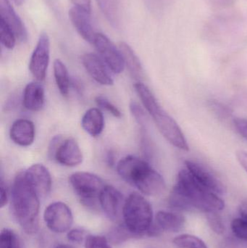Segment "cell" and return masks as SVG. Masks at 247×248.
Segmentation results:
<instances>
[{"label": "cell", "mask_w": 247, "mask_h": 248, "mask_svg": "<svg viewBox=\"0 0 247 248\" xmlns=\"http://www.w3.org/2000/svg\"><path fill=\"white\" fill-rule=\"evenodd\" d=\"M170 207L175 211L219 212L225 202L218 195L202 185L187 169L178 173L176 183L168 199Z\"/></svg>", "instance_id": "cell-1"}, {"label": "cell", "mask_w": 247, "mask_h": 248, "mask_svg": "<svg viewBox=\"0 0 247 248\" xmlns=\"http://www.w3.org/2000/svg\"><path fill=\"white\" fill-rule=\"evenodd\" d=\"M39 199L26 171L20 172L13 182L11 206L15 218L26 234H33L39 230Z\"/></svg>", "instance_id": "cell-2"}, {"label": "cell", "mask_w": 247, "mask_h": 248, "mask_svg": "<svg viewBox=\"0 0 247 248\" xmlns=\"http://www.w3.org/2000/svg\"><path fill=\"white\" fill-rule=\"evenodd\" d=\"M134 89L161 134L174 147L185 151L189 150L188 143L179 125L161 107L149 87L138 82L134 84Z\"/></svg>", "instance_id": "cell-3"}, {"label": "cell", "mask_w": 247, "mask_h": 248, "mask_svg": "<svg viewBox=\"0 0 247 248\" xmlns=\"http://www.w3.org/2000/svg\"><path fill=\"white\" fill-rule=\"evenodd\" d=\"M124 225L135 237L148 236L152 226L153 211L150 203L137 192L131 194L125 201L123 210Z\"/></svg>", "instance_id": "cell-4"}, {"label": "cell", "mask_w": 247, "mask_h": 248, "mask_svg": "<svg viewBox=\"0 0 247 248\" xmlns=\"http://www.w3.org/2000/svg\"><path fill=\"white\" fill-rule=\"evenodd\" d=\"M69 182L84 205L93 208L100 205V194L106 186L101 178L88 172H76L70 176Z\"/></svg>", "instance_id": "cell-5"}, {"label": "cell", "mask_w": 247, "mask_h": 248, "mask_svg": "<svg viewBox=\"0 0 247 248\" xmlns=\"http://www.w3.org/2000/svg\"><path fill=\"white\" fill-rule=\"evenodd\" d=\"M46 227L55 233L69 232L73 223L71 208L62 202H55L46 207L44 214Z\"/></svg>", "instance_id": "cell-6"}, {"label": "cell", "mask_w": 247, "mask_h": 248, "mask_svg": "<svg viewBox=\"0 0 247 248\" xmlns=\"http://www.w3.org/2000/svg\"><path fill=\"white\" fill-rule=\"evenodd\" d=\"M93 45L109 69L115 74L123 72L126 65L123 55L105 35L97 33Z\"/></svg>", "instance_id": "cell-7"}, {"label": "cell", "mask_w": 247, "mask_h": 248, "mask_svg": "<svg viewBox=\"0 0 247 248\" xmlns=\"http://www.w3.org/2000/svg\"><path fill=\"white\" fill-rule=\"evenodd\" d=\"M50 58V41L46 33L39 36L36 48L29 62V70L33 77L39 81L46 78Z\"/></svg>", "instance_id": "cell-8"}, {"label": "cell", "mask_w": 247, "mask_h": 248, "mask_svg": "<svg viewBox=\"0 0 247 248\" xmlns=\"http://www.w3.org/2000/svg\"><path fill=\"white\" fill-rule=\"evenodd\" d=\"M151 169L152 167L147 162L133 155L123 157L116 168L119 176L134 186H137Z\"/></svg>", "instance_id": "cell-9"}, {"label": "cell", "mask_w": 247, "mask_h": 248, "mask_svg": "<svg viewBox=\"0 0 247 248\" xmlns=\"http://www.w3.org/2000/svg\"><path fill=\"white\" fill-rule=\"evenodd\" d=\"M125 201L123 196L117 189L106 185L100 196V206L112 221L118 219L123 215Z\"/></svg>", "instance_id": "cell-10"}, {"label": "cell", "mask_w": 247, "mask_h": 248, "mask_svg": "<svg viewBox=\"0 0 247 248\" xmlns=\"http://www.w3.org/2000/svg\"><path fill=\"white\" fill-rule=\"evenodd\" d=\"M52 158L62 166L75 167L82 163L84 157L76 141L68 138L59 143Z\"/></svg>", "instance_id": "cell-11"}, {"label": "cell", "mask_w": 247, "mask_h": 248, "mask_svg": "<svg viewBox=\"0 0 247 248\" xmlns=\"http://www.w3.org/2000/svg\"><path fill=\"white\" fill-rule=\"evenodd\" d=\"M186 167L191 175L209 190L218 195H223L226 192V187L221 181L203 165L192 160H187Z\"/></svg>", "instance_id": "cell-12"}, {"label": "cell", "mask_w": 247, "mask_h": 248, "mask_svg": "<svg viewBox=\"0 0 247 248\" xmlns=\"http://www.w3.org/2000/svg\"><path fill=\"white\" fill-rule=\"evenodd\" d=\"M81 61L88 74L97 83L104 86H112L114 84L107 69L108 67L101 58L94 53H87L83 55Z\"/></svg>", "instance_id": "cell-13"}, {"label": "cell", "mask_w": 247, "mask_h": 248, "mask_svg": "<svg viewBox=\"0 0 247 248\" xmlns=\"http://www.w3.org/2000/svg\"><path fill=\"white\" fill-rule=\"evenodd\" d=\"M26 176L39 198H44L52 189V178L49 170L44 165L36 163L26 170Z\"/></svg>", "instance_id": "cell-14"}, {"label": "cell", "mask_w": 247, "mask_h": 248, "mask_svg": "<svg viewBox=\"0 0 247 248\" xmlns=\"http://www.w3.org/2000/svg\"><path fill=\"white\" fill-rule=\"evenodd\" d=\"M90 13L91 12L74 6L69 10V17L81 37L87 42L93 44L97 33L93 28Z\"/></svg>", "instance_id": "cell-15"}, {"label": "cell", "mask_w": 247, "mask_h": 248, "mask_svg": "<svg viewBox=\"0 0 247 248\" xmlns=\"http://www.w3.org/2000/svg\"><path fill=\"white\" fill-rule=\"evenodd\" d=\"M0 19L13 30L19 41L22 42L27 41L26 28L9 0H0Z\"/></svg>", "instance_id": "cell-16"}, {"label": "cell", "mask_w": 247, "mask_h": 248, "mask_svg": "<svg viewBox=\"0 0 247 248\" xmlns=\"http://www.w3.org/2000/svg\"><path fill=\"white\" fill-rule=\"evenodd\" d=\"M36 136L34 124L28 119H18L12 125L10 137L12 141L21 147H29L33 144Z\"/></svg>", "instance_id": "cell-17"}, {"label": "cell", "mask_w": 247, "mask_h": 248, "mask_svg": "<svg viewBox=\"0 0 247 248\" xmlns=\"http://www.w3.org/2000/svg\"><path fill=\"white\" fill-rule=\"evenodd\" d=\"M45 101L44 88L38 82H30L23 91V105L25 108L32 112L42 110Z\"/></svg>", "instance_id": "cell-18"}, {"label": "cell", "mask_w": 247, "mask_h": 248, "mask_svg": "<svg viewBox=\"0 0 247 248\" xmlns=\"http://www.w3.org/2000/svg\"><path fill=\"white\" fill-rule=\"evenodd\" d=\"M136 188L144 195L156 197L165 192L166 185L163 177L157 170L152 169Z\"/></svg>", "instance_id": "cell-19"}, {"label": "cell", "mask_w": 247, "mask_h": 248, "mask_svg": "<svg viewBox=\"0 0 247 248\" xmlns=\"http://www.w3.org/2000/svg\"><path fill=\"white\" fill-rule=\"evenodd\" d=\"M155 220L157 227L161 232H178L184 229L186 224V218L184 216L168 211H159Z\"/></svg>", "instance_id": "cell-20"}, {"label": "cell", "mask_w": 247, "mask_h": 248, "mask_svg": "<svg viewBox=\"0 0 247 248\" xmlns=\"http://www.w3.org/2000/svg\"><path fill=\"white\" fill-rule=\"evenodd\" d=\"M81 125L86 132L93 137L100 136L104 127V119L101 110L96 108L88 109L81 119Z\"/></svg>", "instance_id": "cell-21"}, {"label": "cell", "mask_w": 247, "mask_h": 248, "mask_svg": "<svg viewBox=\"0 0 247 248\" xmlns=\"http://www.w3.org/2000/svg\"><path fill=\"white\" fill-rule=\"evenodd\" d=\"M119 49L124 58L125 65H127L128 69L132 77L137 80L142 79L145 75V71L140 60L134 51L126 42H120L119 44Z\"/></svg>", "instance_id": "cell-22"}, {"label": "cell", "mask_w": 247, "mask_h": 248, "mask_svg": "<svg viewBox=\"0 0 247 248\" xmlns=\"http://www.w3.org/2000/svg\"><path fill=\"white\" fill-rule=\"evenodd\" d=\"M54 76L57 87L62 96H67L70 90V77L68 69L60 60L54 62Z\"/></svg>", "instance_id": "cell-23"}, {"label": "cell", "mask_w": 247, "mask_h": 248, "mask_svg": "<svg viewBox=\"0 0 247 248\" xmlns=\"http://www.w3.org/2000/svg\"><path fill=\"white\" fill-rule=\"evenodd\" d=\"M174 243L178 248H208L203 240L192 234L177 236L174 240Z\"/></svg>", "instance_id": "cell-24"}, {"label": "cell", "mask_w": 247, "mask_h": 248, "mask_svg": "<svg viewBox=\"0 0 247 248\" xmlns=\"http://www.w3.org/2000/svg\"><path fill=\"white\" fill-rule=\"evenodd\" d=\"M16 36L11 29L0 19V41L1 45L9 49H13L15 45Z\"/></svg>", "instance_id": "cell-25"}, {"label": "cell", "mask_w": 247, "mask_h": 248, "mask_svg": "<svg viewBox=\"0 0 247 248\" xmlns=\"http://www.w3.org/2000/svg\"><path fill=\"white\" fill-rule=\"evenodd\" d=\"M0 248H20L18 238L13 230L4 229L1 232Z\"/></svg>", "instance_id": "cell-26"}, {"label": "cell", "mask_w": 247, "mask_h": 248, "mask_svg": "<svg viewBox=\"0 0 247 248\" xmlns=\"http://www.w3.org/2000/svg\"><path fill=\"white\" fill-rule=\"evenodd\" d=\"M232 230L233 235L242 242L247 243V220L243 218H236L232 221Z\"/></svg>", "instance_id": "cell-27"}, {"label": "cell", "mask_w": 247, "mask_h": 248, "mask_svg": "<svg viewBox=\"0 0 247 248\" xmlns=\"http://www.w3.org/2000/svg\"><path fill=\"white\" fill-rule=\"evenodd\" d=\"M134 237V234H132L125 225L116 227L113 231L110 232L109 234L110 241L115 244H120L129 240V238Z\"/></svg>", "instance_id": "cell-28"}, {"label": "cell", "mask_w": 247, "mask_h": 248, "mask_svg": "<svg viewBox=\"0 0 247 248\" xmlns=\"http://www.w3.org/2000/svg\"><path fill=\"white\" fill-rule=\"evenodd\" d=\"M207 222L211 230L217 234H222L224 233L225 225L221 217L218 212H210L206 214Z\"/></svg>", "instance_id": "cell-29"}, {"label": "cell", "mask_w": 247, "mask_h": 248, "mask_svg": "<svg viewBox=\"0 0 247 248\" xmlns=\"http://www.w3.org/2000/svg\"><path fill=\"white\" fill-rule=\"evenodd\" d=\"M95 101L99 107L107 110L114 117H121L122 113L120 110L115 105H113L110 100H107L106 97H102V96H98V97H96Z\"/></svg>", "instance_id": "cell-30"}, {"label": "cell", "mask_w": 247, "mask_h": 248, "mask_svg": "<svg viewBox=\"0 0 247 248\" xmlns=\"http://www.w3.org/2000/svg\"><path fill=\"white\" fill-rule=\"evenodd\" d=\"M85 248H111L105 237L98 235H87Z\"/></svg>", "instance_id": "cell-31"}, {"label": "cell", "mask_w": 247, "mask_h": 248, "mask_svg": "<svg viewBox=\"0 0 247 248\" xmlns=\"http://www.w3.org/2000/svg\"><path fill=\"white\" fill-rule=\"evenodd\" d=\"M130 110L138 124L145 126L146 124V115L144 109L136 102L132 101L130 103Z\"/></svg>", "instance_id": "cell-32"}, {"label": "cell", "mask_w": 247, "mask_h": 248, "mask_svg": "<svg viewBox=\"0 0 247 248\" xmlns=\"http://www.w3.org/2000/svg\"><path fill=\"white\" fill-rule=\"evenodd\" d=\"M68 240L70 242L75 243H81L83 240H86L87 236H86V232L80 229H74V230H70L68 232Z\"/></svg>", "instance_id": "cell-33"}, {"label": "cell", "mask_w": 247, "mask_h": 248, "mask_svg": "<svg viewBox=\"0 0 247 248\" xmlns=\"http://www.w3.org/2000/svg\"><path fill=\"white\" fill-rule=\"evenodd\" d=\"M235 128L238 132L247 140V120L244 119H236L233 120Z\"/></svg>", "instance_id": "cell-34"}, {"label": "cell", "mask_w": 247, "mask_h": 248, "mask_svg": "<svg viewBox=\"0 0 247 248\" xmlns=\"http://www.w3.org/2000/svg\"><path fill=\"white\" fill-rule=\"evenodd\" d=\"M0 197H1L0 198V207L2 208L8 202V194H7V189H6L2 179L1 180V186H0Z\"/></svg>", "instance_id": "cell-35"}, {"label": "cell", "mask_w": 247, "mask_h": 248, "mask_svg": "<svg viewBox=\"0 0 247 248\" xmlns=\"http://www.w3.org/2000/svg\"><path fill=\"white\" fill-rule=\"evenodd\" d=\"M238 161L240 163L241 166L247 172V153L243 150H239L236 153Z\"/></svg>", "instance_id": "cell-36"}, {"label": "cell", "mask_w": 247, "mask_h": 248, "mask_svg": "<svg viewBox=\"0 0 247 248\" xmlns=\"http://www.w3.org/2000/svg\"><path fill=\"white\" fill-rule=\"evenodd\" d=\"M76 7L91 12V0H71Z\"/></svg>", "instance_id": "cell-37"}, {"label": "cell", "mask_w": 247, "mask_h": 248, "mask_svg": "<svg viewBox=\"0 0 247 248\" xmlns=\"http://www.w3.org/2000/svg\"><path fill=\"white\" fill-rule=\"evenodd\" d=\"M239 212L242 218L247 220V201L241 204L239 208Z\"/></svg>", "instance_id": "cell-38"}, {"label": "cell", "mask_w": 247, "mask_h": 248, "mask_svg": "<svg viewBox=\"0 0 247 248\" xmlns=\"http://www.w3.org/2000/svg\"><path fill=\"white\" fill-rule=\"evenodd\" d=\"M239 243H238V247H239V246H241V248H247V243H246V242H242V241H241L240 242V240H239Z\"/></svg>", "instance_id": "cell-39"}, {"label": "cell", "mask_w": 247, "mask_h": 248, "mask_svg": "<svg viewBox=\"0 0 247 248\" xmlns=\"http://www.w3.org/2000/svg\"><path fill=\"white\" fill-rule=\"evenodd\" d=\"M55 248H75L73 246H70V245H59V246H57Z\"/></svg>", "instance_id": "cell-40"}, {"label": "cell", "mask_w": 247, "mask_h": 248, "mask_svg": "<svg viewBox=\"0 0 247 248\" xmlns=\"http://www.w3.org/2000/svg\"><path fill=\"white\" fill-rule=\"evenodd\" d=\"M13 1H14V2L17 5H20V4L24 2V0H13Z\"/></svg>", "instance_id": "cell-41"}]
</instances>
